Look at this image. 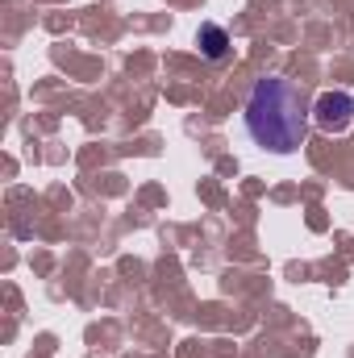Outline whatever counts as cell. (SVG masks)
<instances>
[{"label": "cell", "instance_id": "3957f363", "mask_svg": "<svg viewBox=\"0 0 354 358\" xmlns=\"http://www.w3.org/2000/svg\"><path fill=\"white\" fill-rule=\"evenodd\" d=\"M196 46H200V55H204L208 63H221V59L229 55V34H225L221 25L204 21V25L196 29Z\"/></svg>", "mask_w": 354, "mask_h": 358}, {"label": "cell", "instance_id": "6da1fadb", "mask_svg": "<svg viewBox=\"0 0 354 358\" xmlns=\"http://www.w3.org/2000/svg\"><path fill=\"white\" fill-rule=\"evenodd\" d=\"M309 121L313 104L304 88L283 76H263L242 104V125L250 142L263 146L267 155H296L309 138Z\"/></svg>", "mask_w": 354, "mask_h": 358}, {"label": "cell", "instance_id": "7a4b0ae2", "mask_svg": "<svg viewBox=\"0 0 354 358\" xmlns=\"http://www.w3.org/2000/svg\"><path fill=\"white\" fill-rule=\"evenodd\" d=\"M354 121V96L351 92H321L313 100V125L321 134H346Z\"/></svg>", "mask_w": 354, "mask_h": 358}]
</instances>
